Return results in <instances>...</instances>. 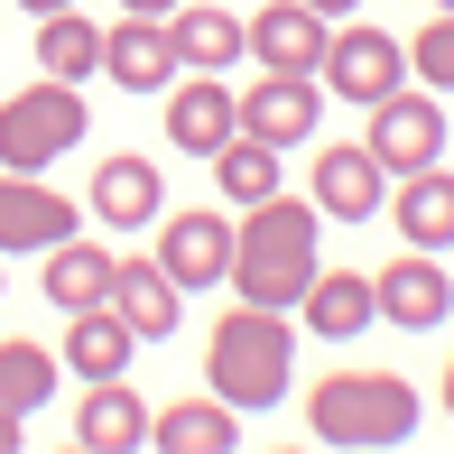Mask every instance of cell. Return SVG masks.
Segmentation results:
<instances>
[{
  "instance_id": "obj_1",
  "label": "cell",
  "mask_w": 454,
  "mask_h": 454,
  "mask_svg": "<svg viewBox=\"0 0 454 454\" xmlns=\"http://www.w3.org/2000/svg\"><path fill=\"white\" fill-rule=\"evenodd\" d=\"M287 371H297V325H287V306H223L214 334H204V389H214L223 408H241V418H260V408L287 399Z\"/></svg>"
},
{
  "instance_id": "obj_2",
  "label": "cell",
  "mask_w": 454,
  "mask_h": 454,
  "mask_svg": "<svg viewBox=\"0 0 454 454\" xmlns=\"http://www.w3.org/2000/svg\"><path fill=\"white\" fill-rule=\"evenodd\" d=\"M316 232H325V214L278 185L270 204H251L232 223V278L223 287H241L251 306H297L316 287Z\"/></svg>"
},
{
  "instance_id": "obj_3",
  "label": "cell",
  "mask_w": 454,
  "mask_h": 454,
  "mask_svg": "<svg viewBox=\"0 0 454 454\" xmlns=\"http://www.w3.org/2000/svg\"><path fill=\"white\" fill-rule=\"evenodd\" d=\"M418 418H427L418 380H399V371H325V380L306 389L316 445H408Z\"/></svg>"
},
{
  "instance_id": "obj_4",
  "label": "cell",
  "mask_w": 454,
  "mask_h": 454,
  "mask_svg": "<svg viewBox=\"0 0 454 454\" xmlns=\"http://www.w3.org/2000/svg\"><path fill=\"white\" fill-rule=\"evenodd\" d=\"M84 130H93V112H84V84H28V93H10L0 102V168L10 176H47L66 149H84Z\"/></svg>"
},
{
  "instance_id": "obj_5",
  "label": "cell",
  "mask_w": 454,
  "mask_h": 454,
  "mask_svg": "<svg viewBox=\"0 0 454 454\" xmlns=\"http://www.w3.org/2000/svg\"><path fill=\"white\" fill-rule=\"evenodd\" d=\"M316 84L371 112V102H389V93L408 84V47H399L389 28H362V19H353V28H334V37H325V66H316Z\"/></svg>"
},
{
  "instance_id": "obj_6",
  "label": "cell",
  "mask_w": 454,
  "mask_h": 454,
  "mask_svg": "<svg viewBox=\"0 0 454 454\" xmlns=\"http://www.w3.org/2000/svg\"><path fill=\"white\" fill-rule=\"evenodd\" d=\"M362 149L380 158L389 176H418V168H436V158H445V102H436V93H418V84H399L389 102H371V130H362Z\"/></svg>"
},
{
  "instance_id": "obj_7",
  "label": "cell",
  "mask_w": 454,
  "mask_h": 454,
  "mask_svg": "<svg viewBox=\"0 0 454 454\" xmlns=\"http://www.w3.org/2000/svg\"><path fill=\"white\" fill-rule=\"evenodd\" d=\"M158 270H168L185 297H204V287L232 278V214H214V204H185V214H158Z\"/></svg>"
},
{
  "instance_id": "obj_8",
  "label": "cell",
  "mask_w": 454,
  "mask_h": 454,
  "mask_svg": "<svg viewBox=\"0 0 454 454\" xmlns=\"http://www.w3.org/2000/svg\"><path fill=\"white\" fill-rule=\"evenodd\" d=\"M74 232H84V204H74V195H56V185L47 176H10V168H0V260H10V251H56V241H74Z\"/></svg>"
},
{
  "instance_id": "obj_9",
  "label": "cell",
  "mask_w": 454,
  "mask_h": 454,
  "mask_svg": "<svg viewBox=\"0 0 454 454\" xmlns=\"http://www.w3.org/2000/svg\"><path fill=\"white\" fill-rule=\"evenodd\" d=\"M325 121V84L316 74H260L241 93V139H270V149H306Z\"/></svg>"
},
{
  "instance_id": "obj_10",
  "label": "cell",
  "mask_w": 454,
  "mask_h": 454,
  "mask_svg": "<svg viewBox=\"0 0 454 454\" xmlns=\"http://www.w3.org/2000/svg\"><path fill=\"white\" fill-rule=\"evenodd\" d=\"M306 204H316L325 223H371L389 204V168L362 149V139H343V149H316V185H306Z\"/></svg>"
},
{
  "instance_id": "obj_11",
  "label": "cell",
  "mask_w": 454,
  "mask_h": 454,
  "mask_svg": "<svg viewBox=\"0 0 454 454\" xmlns=\"http://www.w3.org/2000/svg\"><path fill=\"white\" fill-rule=\"evenodd\" d=\"M325 37H334V19H316L306 0H270L260 19H241V47L260 56V74H316Z\"/></svg>"
},
{
  "instance_id": "obj_12",
  "label": "cell",
  "mask_w": 454,
  "mask_h": 454,
  "mask_svg": "<svg viewBox=\"0 0 454 454\" xmlns=\"http://www.w3.org/2000/svg\"><path fill=\"white\" fill-rule=\"evenodd\" d=\"M93 223H121V232H149L158 214H168V176H158V158H139V149H112L93 168V204H84Z\"/></svg>"
},
{
  "instance_id": "obj_13",
  "label": "cell",
  "mask_w": 454,
  "mask_h": 454,
  "mask_svg": "<svg viewBox=\"0 0 454 454\" xmlns=\"http://www.w3.org/2000/svg\"><path fill=\"white\" fill-rule=\"evenodd\" d=\"M371 297H380V316L399 325V334H436V325L454 316V278L436 270V251H408V260H389V270L371 278Z\"/></svg>"
},
{
  "instance_id": "obj_14",
  "label": "cell",
  "mask_w": 454,
  "mask_h": 454,
  "mask_svg": "<svg viewBox=\"0 0 454 454\" xmlns=\"http://www.w3.org/2000/svg\"><path fill=\"white\" fill-rule=\"evenodd\" d=\"M232 130H241V93L223 84V74H185V84L168 93V149H185V158H214Z\"/></svg>"
},
{
  "instance_id": "obj_15",
  "label": "cell",
  "mask_w": 454,
  "mask_h": 454,
  "mask_svg": "<svg viewBox=\"0 0 454 454\" xmlns=\"http://www.w3.org/2000/svg\"><path fill=\"white\" fill-rule=\"evenodd\" d=\"M102 74H112L121 93H168V74H176L168 19H130L121 10V28H102Z\"/></svg>"
},
{
  "instance_id": "obj_16",
  "label": "cell",
  "mask_w": 454,
  "mask_h": 454,
  "mask_svg": "<svg viewBox=\"0 0 454 454\" xmlns=\"http://www.w3.org/2000/svg\"><path fill=\"white\" fill-rule=\"evenodd\" d=\"M168 47H176V74H232L241 66V19L214 10V0H176L168 10Z\"/></svg>"
},
{
  "instance_id": "obj_17",
  "label": "cell",
  "mask_w": 454,
  "mask_h": 454,
  "mask_svg": "<svg viewBox=\"0 0 454 454\" xmlns=\"http://www.w3.org/2000/svg\"><path fill=\"white\" fill-rule=\"evenodd\" d=\"M37 270H47V306L56 316H84V306H112V270L121 251H102V241H56V251H37Z\"/></svg>"
},
{
  "instance_id": "obj_18",
  "label": "cell",
  "mask_w": 454,
  "mask_h": 454,
  "mask_svg": "<svg viewBox=\"0 0 454 454\" xmlns=\"http://www.w3.org/2000/svg\"><path fill=\"white\" fill-rule=\"evenodd\" d=\"M112 316L130 325L139 343H168L176 316H185V287L158 270V260H121V270H112Z\"/></svg>"
},
{
  "instance_id": "obj_19",
  "label": "cell",
  "mask_w": 454,
  "mask_h": 454,
  "mask_svg": "<svg viewBox=\"0 0 454 454\" xmlns=\"http://www.w3.org/2000/svg\"><path fill=\"white\" fill-rule=\"evenodd\" d=\"M56 362L47 343H0V454H19V427L56 399Z\"/></svg>"
},
{
  "instance_id": "obj_20",
  "label": "cell",
  "mask_w": 454,
  "mask_h": 454,
  "mask_svg": "<svg viewBox=\"0 0 454 454\" xmlns=\"http://www.w3.org/2000/svg\"><path fill=\"white\" fill-rule=\"evenodd\" d=\"M297 316H306V334L353 343V334H371V325H380V297H371L362 270H316V287L297 297Z\"/></svg>"
},
{
  "instance_id": "obj_21",
  "label": "cell",
  "mask_w": 454,
  "mask_h": 454,
  "mask_svg": "<svg viewBox=\"0 0 454 454\" xmlns=\"http://www.w3.org/2000/svg\"><path fill=\"white\" fill-rule=\"evenodd\" d=\"M389 223H399L408 251H454V176H445V158H436V168H418V176H399Z\"/></svg>"
},
{
  "instance_id": "obj_22",
  "label": "cell",
  "mask_w": 454,
  "mask_h": 454,
  "mask_svg": "<svg viewBox=\"0 0 454 454\" xmlns=\"http://www.w3.org/2000/svg\"><path fill=\"white\" fill-rule=\"evenodd\" d=\"M74 445H93V454H130V445H149V399H139L130 380H93L84 408H74Z\"/></svg>"
},
{
  "instance_id": "obj_23",
  "label": "cell",
  "mask_w": 454,
  "mask_h": 454,
  "mask_svg": "<svg viewBox=\"0 0 454 454\" xmlns=\"http://www.w3.org/2000/svg\"><path fill=\"white\" fill-rule=\"evenodd\" d=\"M149 445H168V454H223V445H241V408H223L214 389H204V399H176V408H149Z\"/></svg>"
},
{
  "instance_id": "obj_24",
  "label": "cell",
  "mask_w": 454,
  "mask_h": 454,
  "mask_svg": "<svg viewBox=\"0 0 454 454\" xmlns=\"http://www.w3.org/2000/svg\"><path fill=\"white\" fill-rule=\"evenodd\" d=\"M130 353H139V334L112 316V306H84V316H66V371H84V380H121L130 371Z\"/></svg>"
},
{
  "instance_id": "obj_25",
  "label": "cell",
  "mask_w": 454,
  "mask_h": 454,
  "mask_svg": "<svg viewBox=\"0 0 454 454\" xmlns=\"http://www.w3.org/2000/svg\"><path fill=\"white\" fill-rule=\"evenodd\" d=\"M37 74H56V84L102 74V28L84 10H47V19H37Z\"/></svg>"
},
{
  "instance_id": "obj_26",
  "label": "cell",
  "mask_w": 454,
  "mask_h": 454,
  "mask_svg": "<svg viewBox=\"0 0 454 454\" xmlns=\"http://www.w3.org/2000/svg\"><path fill=\"white\" fill-rule=\"evenodd\" d=\"M214 185H223V204H241V214H251V204H270V195H278V149L232 130V139L214 149Z\"/></svg>"
},
{
  "instance_id": "obj_27",
  "label": "cell",
  "mask_w": 454,
  "mask_h": 454,
  "mask_svg": "<svg viewBox=\"0 0 454 454\" xmlns=\"http://www.w3.org/2000/svg\"><path fill=\"white\" fill-rule=\"evenodd\" d=\"M408 74H418L427 93H454V10H436L418 28V47H408Z\"/></svg>"
},
{
  "instance_id": "obj_28",
  "label": "cell",
  "mask_w": 454,
  "mask_h": 454,
  "mask_svg": "<svg viewBox=\"0 0 454 454\" xmlns=\"http://www.w3.org/2000/svg\"><path fill=\"white\" fill-rule=\"evenodd\" d=\"M306 10H316V19H353L362 0H306Z\"/></svg>"
},
{
  "instance_id": "obj_29",
  "label": "cell",
  "mask_w": 454,
  "mask_h": 454,
  "mask_svg": "<svg viewBox=\"0 0 454 454\" xmlns=\"http://www.w3.org/2000/svg\"><path fill=\"white\" fill-rule=\"evenodd\" d=\"M121 10H130V19H168L176 0H121Z\"/></svg>"
},
{
  "instance_id": "obj_30",
  "label": "cell",
  "mask_w": 454,
  "mask_h": 454,
  "mask_svg": "<svg viewBox=\"0 0 454 454\" xmlns=\"http://www.w3.org/2000/svg\"><path fill=\"white\" fill-rule=\"evenodd\" d=\"M19 10H28V19H47V10H74V0H19Z\"/></svg>"
},
{
  "instance_id": "obj_31",
  "label": "cell",
  "mask_w": 454,
  "mask_h": 454,
  "mask_svg": "<svg viewBox=\"0 0 454 454\" xmlns=\"http://www.w3.org/2000/svg\"><path fill=\"white\" fill-rule=\"evenodd\" d=\"M445 418H454V362H445Z\"/></svg>"
}]
</instances>
